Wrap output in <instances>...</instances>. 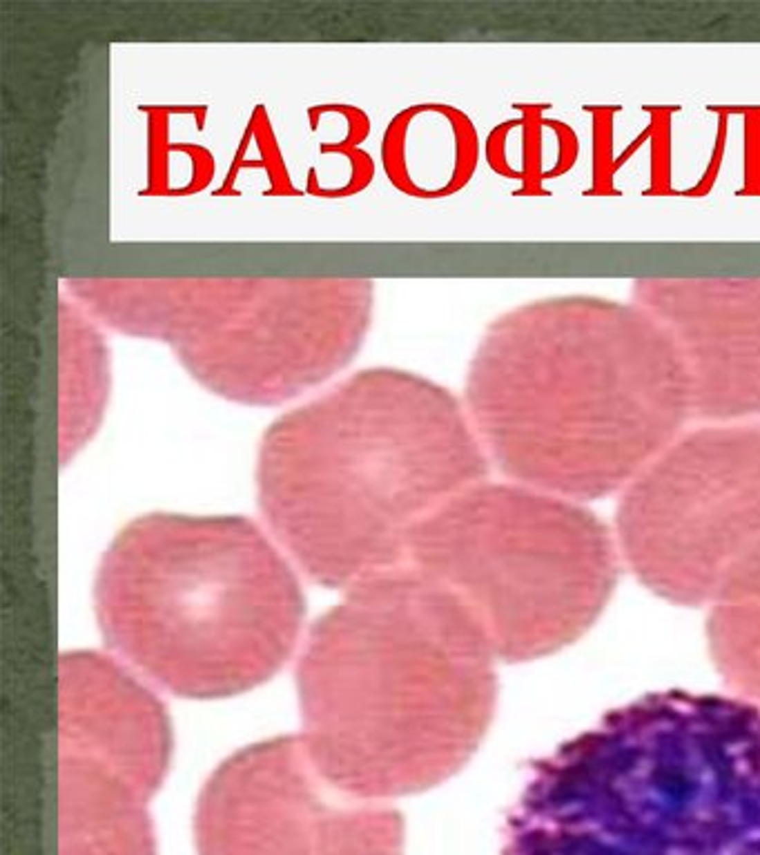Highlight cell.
<instances>
[{
    "instance_id": "13",
    "label": "cell",
    "mask_w": 760,
    "mask_h": 855,
    "mask_svg": "<svg viewBox=\"0 0 760 855\" xmlns=\"http://www.w3.org/2000/svg\"><path fill=\"white\" fill-rule=\"evenodd\" d=\"M109 390L112 355L101 323L61 290L58 294V428L61 461L74 457L101 426Z\"/></svg>"
},
{
    "instance_id": "10",
    "label": "cell",
    "mask_w": 760,
    "mask_h": 855,
    "mask_svg": "<svg viewBox=\"0 0 760 855\" xmlns=\"http://www.w3.org/2000/svg\"><path fill=\"white\" fill-rule=\"evenodd\" d=\"M631 299L671 335L694 419L760 421V276L638 279Z\"/></svg>"
},
{
    "instance_id": "11",
    "label": "cell",
    "mask_w": 760,
    "mask_h": 855,
    "mask_svg": "<svg viewBox=\"0 0 760 855\" xmlns=\"http://www.w3.org/2000/svg\"><path fill=\"white\" fill-rule=\"evenodd\" d=\"M163 780L58 742V855H156L147 800Z\"/></svg>"
},
{
    "instance_id": "8",
    "label": "cell",
    "mask_w": 760,
    "mask_h": 855,
    "mask_svg": "<svg viewBox=\"0 0 760 855\" xmlns=\"http://www.w3.org/2000/svg\"><path fill=\"white\" fill-rule=\"evenodd\" d=\"M618 530L660 595L760 599V421L683 432L624 488Z\"/></svg>"
},
{
    "instance_id": "2",
    "label": "cell",
    "mask_w": 760,
    "mask_h": 855,
    "mask_svg": "<svg viewBox=\"0 0 760 855\" xmlns=\"http://www.w3.org/2000/svg\"><path fill=\"white\" fill-rule=\"evenodd\" d=\"M297 686L322 776L364 800L411 796L451 778L482 742L493 648L451 590L386 570L315 623Z\"/></svg>"
},
{
    "instance_id": "6",
    "label": "cell",
    "mask_w": 760,
    "mask_h": 855,
    "mask_svg": "<svg viewBox=\"0 0 760 855\" xmlns=\"http://www.w3.org/2000/svg\"><path fill=\"white\" fill-rule=\"evenodd\" d=\"M103 330L169 348L230 404L277 408L328 384L362 352L377 283L366 276H72Z\"/></svg>"
},
{
    "instance_id": "5",
    "label": "cell",
    "mask_w": 760,
    "mask_h": 855,
    "mask_svg": "<svg viewBox=\"0 0 760 855\" xmlns=\"http://www.w3.org/2000/svg\"><path fill=\"white\" fill-rule=\"evenodd\" d=\"M96 615L118 655L181 697L214 699L270 679L293 652L304 595L245 517H138L96 577Z\"/></svg>"
},
{
    "instance_id": "1",
    "label": "cell",
    "mask_w": 760,
    "mask_h": 855,
    "mask_svg": "<svg viewBox=\"0 0 760 855\" xmlns=\"http://www.w3.org/2000/svg\"><path fill=\"white\" fill-rule=\"evenodd\" d=\"M464 406L513 484L571 501L624 490L694 419L683 357L636 301L557 294L486 326Z\"/></svg>"
},
{
    "instance_id": "4",
    "label": "cell",
    "mask_w": 760,
    "mask_h": 855,
    "mask_svg": "<svg viewBox=\"0 0 760 855\" xmlns=\"http://www.w3.org/2000/svg\"><path fill=\"white\" fill-rule=\"evenodd\" d=\"M502 855H760V706L651 693L533 764Z\"/></svg>"
},
{
    "instance_id": "12",
    "label": "cell",
    "mask_w": 760,
    "mask_h": 855,
    "mask_svg": "<svg viewBox=\"0 0 760 855\" xmlns=\"http://www.w3.org/2000/svg\"><path fill=\"white\" fill-rule=\"evenodd\" d=\"M477 136L459 109L424 103L402 109L382 138V165L395 189L442 198L462 189L475 169Z\"/></svg>"
},
{
    "instance_id": "3",
    "label": "cell",
    "mask_w": 760,
    "mask_h": 855,
    "mask_svg": "<svg viewBox=\"0 0 760 855\" xmlns=\"http://www.w3.org/2000/svg\"><path fill=\"white\" fill-rule=\"evenodd\" d=\"M491 459L453 390L419 372L362 368L279 415L259 444L257 501L315 581L391 570L413 530Z\"/></svg>"
},
{
    "instance_id": "9",
    "label": "cell",
    "mask_w": 760,
    "mask_h": 855,
    "mask_svg": "<svg viewBox=\"0 0 760 855\" xmlns=\"http://www.w3.org/2000/svg\"><path fill=\"white\" fill-rule=\"evenodd\" d=\"M198 855H404V818L335 787L304 737L234 753L196 802Z\"/></svg>"
},
{
    "instance_id": "14",
    "label": "cell",
    "mask_w": 760,
    "mask_h": 855,
    "mask_svg": "<svg viewBox=\"0 0 760 855\" xmlns=\"http://www.w3.org/2000/svg\"><path fill=\"white\" fill-rule=\"evenodd\" d=\"M709 632L720 670L760 699V599L718 606Z\"/></svg>"
},
{
    "instance_id": "7",
    "label": "cell",
    "mask_w": 760,
    "mask_h": 855,
    "mask_svg": "<svg viewBox=\"0 0 760 855\" xmlns=\"http://www.w3.org/2000/svg\"><path fill=\"white\" fill-rule=\"evenodd\" d=\"M611 539L577 501L522 484H475L419 524L408 557L471 610L493 655L551 652L577 637L613 586Z\"/></svg>"
}]
</instances>
